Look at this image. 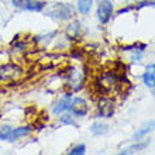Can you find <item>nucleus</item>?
Instances as JSON below:
<instances>
[{
  "label": "nucleus",
  "mask_w": 155,
  "mask_h": 155,
  "mask_svg": "<svg viewBox=\"0 0 155 155\" xmlns=\"http://www.w3.org/2000/svg\"><path fill=\"white\" fill-rule=\"evenodd\" d=\"M33 131L30 126H21V127H12L8 124L0 126V141H7L13 143L20 138H24Z\"/></svg>",
  "instance_id": "obj_1"
},
{
  "label": "nucleus",
  "mask_w": 155,
  "mask_h": 155,
  "mask_svg": "<svg viewBox=\"0 0 155 155\" xmlns=\"http://www.w3.org/2000/svg\"><path fill=\"white\" fill-rule=\"evenodd\" d=\"M47 16L57 21L72 20L75 16V8L68 3H55L52 7L47 12Z\"/></svg>",
  "instance_id": "obj_2"
},
{
  "label": "nucleus",
  "mask_w": 155,
  "mask_h": 155,
  "mask_svg": "<svg viewBox=\"0 0 155 155\" xmlns=\"http://www.w3.org/2000/svg\"><path fill=\"white\" fill-rule=\"evenodd\" d=\"M13 7L18 10H25V12H42L47 6L45 2L42 0H12Z\"/></svg>",
  "instance_id": "obj_3"
},
{
  "label": "nucleus",
  "mask_w": 155,
  "mask_h": 155,
  "mask_svg": "<svg viewBox=\"0 0 155 155\" xmlns=\"http://www.w3.org/2000/svg\"><path fill=\"white\" fill-rule=\"evenodd\" d=\"M69 111H71V114L76 116V117H83V116H86L87 111H89L87 102H86L83 97H81V96L72 99V100H71V104H69Z\"/></svg>",
  "instance_id": "obj_4"
},
{
  "label": "nucleus",
  "mask_w": 155,
  "mask_h": 155,
  "mask_svg": "<svg viewBox=\"0 0 155 155\" xmlns=\"http://www.w3.org/2000/svg\"><path fill=\"white\" fill-rule=\"evenodd\" d=\"M113 3H111L110 0H102L100 3H99V7H97V18L99 21L102 23V24H106L109 23V20L113 16Z\"/></svg>",
  "instance_id": "obj_5"
},
{
  "label": "nucleus",
  "mask_w": 155,
  "mask_h": 155,
  "mask_svg": "<svg viewBox=\"0 0 155 155\" xmlns=\"http://www.w3.org/2000/svg\"><path fill=\"white\" fill-rule=\"evenodd\" d=\"M71 100H72V93H65L62 96L59 100H58L52 107V114L54 116H59L62 113L69 110V104H71Z\"/></svg>",
  "instance_id": "obj_6"
},
{
  "label": "nucleus",
  "mask_w": 155,
  "mask_h": 155,
  "mask_svg": "<svg viewBox=\"0 0 155 155\" xmlns=\"http://www.w3.org/2000/svg\"><path fill=\"white\" fill-rule=\"evenodd\" d=\"M114 102L111 99H102L99 103V117H106L110 118L114 114Z\"/></svg>",
  "instance_id": "obj_7"
},
{
  "label": "nucleus",
  "mask_w": 155,
  "mask_h": 155,
  "mask_svg": "<svg viewBox=\"0 0 155 155\" xmlns=\"http://www.w3.org/2000/svg\"><path fill=\"white\" fill-rule=\"evenodd\" d=\"M20 74H21V69L18 66L8 64V65H4L0 68V81H12V79L18 76Z\"/></svg>",
  "instance_id": "obj_8"
},
{
  "label": "nucleus",
  "mask_w": 155,
  "mask_h": 155,
  "mask_svg": "<svg viewBox=\"0 0 155 155\" xmlns=\"http://www.w3.org/2000/svg\"><path fill=\"white\" fill-rule=\"evenodd\" d=\"M154 130H155V121H154V120H150V121L144 123L143 126L135 131L131 140H133V141H140V140L145 138V137H147L150 133H152Z\"/></svg>",
  "instance_id": "obj_9"
},
{
  "label": "nucleus",
  "mask_w": 155,
  "mask_h": 155,
  "mask_svg": "<svg viewBox=\"0 0 155 155\" xmlns=\"http://www.w3.org/2000/svg\"><path fill=\"white\" fill-rule=\"evenodd\" d=\"M143 82L147 87L154 90L155 93V64L147 65V68H145V71L143 74Z\"/></svg>",
  "instance_id": "obj_10"
},
{
  "label": "nucleus",
  "mask_w": 155,
  "mask_h": 155,
  "mask_svg": "<svg viewBox=\"0 0 155 155\" xmlns=\"http://www.w3.org/2000/svg\"><path fill=\"white\" fill-rule=\"evenodd\" d=\"M150 143H151V140H144V141H135V144H133L131 147L128 148H124L123 151H120V154L124 155V154H134V152H138V151H143V150H145V148L150 145Z\"/></svg>",
  "instance_id": "obj_11"
},
{
  "label": "nucleus",
  "mask_w": 155,
  "mask_h": 155,
  "mask_svg": "<svg viewBox=\"0 0 155 155\" xmlns=\"http://www.w3.org/2000/svg\"><path fill=\"white\" fill-rule=\"evenodd\" d=\"M107 131H109V126L104 124V123H93L92 127H90V133L94 137H102V135L107 134Z\"/></svg>",
  "instance_id": "obj_12"
},
{
  "label": "nucleus",
  "mask_w": 155,
  "mask_h": 155,
  "mask_svg": "<svg viewBox=\"0 0 155 155\" xmlns=\"http://www.w3.org/2000/svg\"><path fill=\"white\" fill-rule=\"evenodd\" d=\"M66 34H68V37L71 40H75L81 35V23L79 21H72L69 25H68V28H66Z\"/></svg>",
  "instance_id": "obj_13"
},
{
  "label": "nucleus",
  "mask_w": 155,
  "mask_h": 155,
  "mask_svg": "<svg viewBox=\"0 0 155 155\" xmlns=\"http://www.w3.org/2000/svg\"><path fill=\"white\" fill-rule=\"evenodd\" d=\"M78 12L81 14H89L93 7V0H78Z\"/></svg>",
  "instance_id": "obj_14"
},
{
  "label": "nucleus",
  "mask_w": 155,
  "mask_h": 155,
  "mask_svg": "<svg viewBox=\"0 0 155 155\" xmlns=\"http://www.w3.org/2000/svg\"><path fill=\"white\" fill-rule=\"evenodd\" d=\"M61 123H64V124H68V126L78 127L76 121L74 120V114H62L61 116Z\"/></svg>",
  "instance_id": "obj_15"
},
{
  "label": "nucleus",
  "mask_w": 155,
  "mask_h": 155,
  "mask_svg": "<svg viewBox=\"0 0 155 155\" xmlns=\"http://www.w3.org/2000/svg\"><path fill=\"white\" fill-rule=\"evenodd\" d=\"M85 152H86V147L83 145V144H79V145H76V147L72 148L68 154L69 155H83Z\"/></svg>",
  "instance_id": "obj_16"
},
{
  "label": "nucleus",
  "mask_w": 155,
  "mask_h": 155,
  "mask_svg": "<svg viewBox=\"0 0 155 155\" xmlns=\"http://www.w3.org/2000/svg\"><path fill=\"white\" fill-rule=\"evenodd\" d=\"M143 7H155V0H145V2L138 3V6H135L137 10H141Z\"/></svg>",
  "instance_id": "obj_17"
},
{
  "label": "nucleus",
  "mask_w": 155,
  "mask_h": 155,
  "mask_svg": "<svg viewBox=\"0 0 155 155\" xmlns=\"http://www.w3.org/2000/svg\"><path fill=\"white\" fill-rule=\"evenodd\" d=\"M131 10H133V7H131V6H128V7H124V8H121V10H118L117 14H118V16H121V14L128 13V12H131Z\"/></svg>",
  "instance_id": "obj_18"
}]
</instances>
